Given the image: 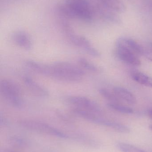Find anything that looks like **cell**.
<instances>
[{
  "instance_id": "9a60e30c",
  "label": "cell",
  "mask_w": 152,
  "mask_h": 152,
  "mask_svg": "<svg viewBox=\"0 0 152 152\" xmlns=\"http://www.w3.org/2000/svg\"><path fill=\"white\" fill-rule=\"evenodd\" d=\"M79 65L83 68L91 72L98 73L100 71V69L92 62H90L85 58H80L78 59Z\"/></svg>"
},
{
  "instance_id": "7402d4cb",
  "label": "cell",
  "mask_w": 152,
  "mask_h": 152,
  "mask_svg": "<svg viewBox=\"0 0 152 152\" xmlns=\"http://www.w3.org/2000/svg\"><path fill=\"white\" fill-rule=\"evenodd\" d=\"M148 114H149V116H150V118L152 119V110H150L149 111Z\"/></svg>"
},
{
  "instance_id": "8fae6325",
  "label": "cell",
  "mask_w": 152,
  "mask_h": 152,
  "mask_svg": "<svg viewBox=\"0 0 152 152\" xmlns=\"http://www.w3.org/2000/svg\"><path fill=\"white\" fill-rule=\"evenodd\" d=\"M117 45L126 47L137 56L144 55L145 49L140 44L133 39L121 38L117 42Z\"/></svg>"
},
{
  "instance_id": "603a6c76",
  "label": "cell",
  "mask_w": 152,
  "mask_h": 152,
  "mask_svg": "<svg viewBox=\"0 0 152 152\" xmlns=\"http://www.w3.org/2000/svg\"><path fill=\"white\" fill-rule=\"evenodd\" d=\"M3 152H16L14 151H12V150H8V149H6V150H4Z\"/></svg>"
},
{
  "instance_id": "30bf717a",
  "label": "cell",
  "mask_w": 152,
  "mask_h": 152,
  "mask_svg": "<svg viewBox=\"0 0 152 152\" xmlns=\"http://www.w3.org/2000/svg\"><path fill=\"white\" fill-rule=\"evenodd\" d=\"M113 92L121 101L130 104L137 103V100L135 96L131 92L124 88L115 87L113 88Z\"/></svg>"
},
{
  "instance_id": "ffe728a7",
  "label": "cell",
  "mask_w": 152,
  "mask_h": 152,
  "mask_svg": "<svg viewBox=\"0 0 152 152\" xmlns=\"http://www.w3.org/2000/svg\"><path fill=\"white\" fill-rule=\"evenodd\" d=\"M144 55L145 56L146 58L149 59L150 60L152 61V52L151 51H149L148 50H145V49L144 53Z\"/></svg>"
},
{
  "instance_id": "5bb4252c",
  "label": "cell",
  "mask_w": 152,
  "mask_h": 152,
  "mask_svg": "<svg viewBox=\"0 0 152 152\" xmlns=\"http://www.w3.org/2000/svg\"><path fill=\"white\" fill-rule=\"evenodd\" d=\"M131 77L136 82L146 86L150 77L138 71H133L131 73Z\"/></svg>"
},
{
  "instance_id": "5b68a950",
  "label": "cell",
  "mask_w": 152,
  "mask_h": 152,
  "mask_svg": "<svg viewBox=\"0 0 152 152\" xmlns=\"http://www.w3.org/2000/svg\"><path fill=\"white\" fill-rule=\"evenodd\" d=\"M66 34L69 40L74 45L81 48L87 54L95 58L100 57L101 54L99 52L86 37L76 34L73 29L68 31Z\"/></svg>"
},
{
  "instance_id": "ac0fdd59",
  "label": "cell",
  "mask_w": 152,
  "mask_h": 152,
  "mask_svg": "<svg viewBox=\"0 0 152 152\" xmlns=\"http://www.w3.org/2000/svg\"><path fill=\"white\" fill-rule=\"evenodd\" d=\"M75 139H77L79 142L84 143L85 144L92 146H96L98 145L95 140L92 137L86 134H77L74 135Z\"/></svg>"
},
{
  "instance_id": "6da1fadb",
  "label": "cell",
  "mask_w": 152,
  "mask_h": 152,
  "mask_svg": "<svg viewBox=\"0 0 152 152\" xmlns=\"http://www.w3.org/2000/svg\"><path fill=\"white\" fill-rule=\"evenodd\" d=\"M61 10L66 16L84 21H90L93 18V10L87 0H66Z\"/></svg>"
},
{
  "instance_id": "44dd1931",
  "label": "cell",
  "mask_w": 152,
  "mask_h": 152,
  "mask_svg": "<svg viewBox=\"0 0 152 152\" xmlns=\"http://www.w3.org/2000/svg\"><path fill=\"white\" fill-rule=\"evenodd\" d=\"M146 86L152 88V77H150L148 83L146 85Z\"/></svg>"
},
{
  "instance_id": "52a82bcc",
  "label": "cell",
  "mask_w": 152,
  "mask_h": 152,
  "mask_svg": "<svg viewBox=\"0 0 152 152\" xmlns=\"http://www.w3.org/2000/svg\"><path fill=\"white\" fill-rule=\"evenodd\" d=\"M116 52L119 58L125 63L132 66L141 65V61L138 56L126 47L117 45Z\"/></svg>"
},
{
  "instance_id": "7c38bea8",
  "label": "cell",
  "mask_w": 152,
  "mask_h": 152,
  "mask_svg": "<svg viewBox=\"0 0 152 152\" xmlns=\"http://www.w3.org/2000/svg\"><path fill=\"white\" fill-rule=\"evenodd\" d=\"M102 2L109 9L118 12H123L125 7L120 0H101Z\"/></svg>"
},
{
  "instance_id": "ba28073f",
  "label": "cell",
  "mask_w": 152,
  "mask_h": 152,
  "mask_svg": "<svg viewBox=\"0 0 152 152\" xmlns=\"http://www.w3.org/2000/svg\"><path fill=\"white\" fill-rule=\"evenodd\" d=\"M12 41L19 47L29 50L32 48V42L29 35L26 32L18 31L12 34Z\"/></svg>"
},
{
  "instance_id": "cb8c5ba5",
  "label": "cell",
  "mask_w": 152,
  "mask_h": 152,
  "mask_svg": "<svg viewBox=\"0 0 152 152\" xmlns=\"http://www.w3.org/2000/svg\"><path fill=\"white\" fill-rule=\"evenodd\" d=\"M149 129L152 131V125H151L149 126Z\"/></svg>"
},
{
  "instance_id": "8992f818",
  "label": "cell",
  "mask_w": 152,
  "mask_h": 152,
  "mask_svg": "<svg viewBox=\"0 0 152 152\" xmlns=\"http://www.w3.org/2000/svg\"><path fill=\"white\" fill-rule=\"evenodd\" d=\"M72 112L78 117L95 124L104 126L110 128H111L113 125V121L103 118L100 117V115L83 109L76 107L72 110Z\"/></svg>"
},
{
  "instance_id": "2e32d148",
  "label": "cell",
  "mask_w": 152,
  "mask_h": 152,
  "mask_svg": "<svg viewBox=\"0 0 152 152\" xmlns=\"http://www.w3.org/2000/svg\"><path fill=\"white\" fill-rule=\"evenodd\" d=\"M116 146L122 152H148L126 143L119 142L117 144Z\"/></svg>"
},
{
  "instance_id": "e0dca14e",
  "label": "cell",
  "mask_w": 152,
  "mask_h": 152,
  "mask_svg": "<svg viewBox=\"0 0 152 152\" xmlns=\"http://www.w3.org/2000/svg\"><path fill=\"white\" fill-rule=\"evenodd\" d=\"M108 106L111 109L120 113L125 114H131L134 113L133 109L130 107L123 105L121 103H109Z\"/></svg>"
},
{
  "instance_id": "9c48e42d",
  "label": "cell",
  "mask_w": 152,
  "mask_h": 152,
  "mask_svg": "<svg viewBox=\"0 0 152 152\" xmlns=\"http://www.w3.org/2000/svg\"><path fill=\"white\" fill-rule=\"evenodd\" d=\"M23 81L29 89L37 95L42 97H46L49 96L48 91L31 78L25 77L23 78Z\"/></svg>"
},
{
  "instance_id": "4fadbf2b",
  "label": "cell",
  "mask_w": 152,
  "mask_h": 152,
  "mask_svg": "<svg viewBox=\"0 0 152 152\" xmlns=\"http://www.w3.org/2000/svg\"><path fill=\"white\" fill-rule=\"evenodd\" d=\"M99 93L105 99L110 101V103H120L121 101L118 98L117 96L115 95L114 92H111L109 89L106 88H102L99 89Z\"/></svg>"
},
{
  "instance_id": "d6986e66",
  "label": "cell",
  "mask_w": 152,
  "mask_h": 152,
  "mask_svg": "<svg viewBox=\"0 0 152 152\" xmlns=\"http://www.w3.org/2000/svg\"><path fill=\"white\" fill-rule=\"evenodd\" d=\"M10 142L11 144L17 147H26L27 146L28 141L22 137L18 136H14L11 137L10 139Z\"/></svg>"
},
{
  "instance_id": "7a4b0ae2",
  "label": "cell",
  "mask_w": 152,
  "mask_h": 152,
  "mask_svg": "<svg viewBox=\"0 0 152 152\" xmlns=\"http://www.w3.org/2000/svg\"><path fill=\"white\" fill-rule=\"evenodd\" d=\"M1 94L8 103L15 108L22 107L21 90L19 85L13 80L3 79L0 82Z\"/></svg>"
},
{
  "instance_id": "277c9868",
  "label": "cell",
  "mask_w": 152,
  "mask_h": 152,
  "mask_svg": "<svg viewBox=\"0 0 152 152\" xmlns=\"http://www.w3.org/2000/svg\"><path fill=\"white\" fill-rule=\"evenodd\" d=\"M67 101L77 108L83 109L101 115L103 111L100 105L95 101L85 96H70L67 97Z\"/></svg>"
},
{
  "instance_id": "3957f363",
  "label": "cell",
  "mask_w": 152,
  "mask_h": 152,
  "mask_svg": "<svg viewBox=\"0 0 152 152\" xmlns=\"http://www.w3.org/2000/svg\"><path fill=\"white\" fill-rule=\"evenodd\" d=\"M19 123L22 127L30 131L45 134L62 139L70 138L69 135L68 134L44 122L33 120L23 119L20 121Z\"/></svg>"
}]
</instances>
